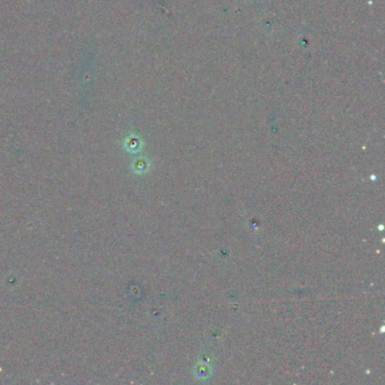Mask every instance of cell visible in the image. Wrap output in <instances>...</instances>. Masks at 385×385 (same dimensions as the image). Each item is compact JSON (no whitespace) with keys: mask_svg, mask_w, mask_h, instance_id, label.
I'll list each match as a JSON object with an SVG mask.
<instances>
[{"mask_svg":"<svg viewBox=\"0 0 385 385\" xmlns=\"http://www.w3.org/2000/svg\"><path fill=\"white\" fill-rule=\"evenodd\" d=\"M148 169V161L144 158H140L136 161L135 171L138 173H144Z\"/></svg>","mask_w":385,"mask_h":385,"instance_id":"cell-3","label":"cell"},{"mask_svg":"<svg viewBox=\"0 0 385 385\" xmlns=\"http://www.w3.org/2000/svg\"><path fill=\"white\" fill-rule=\"evenodd\" d=\"M128 149H130V152H137L140 148V140L137 137H130L127 142Z\"/></svg>","mask_w":385,"mask_h":385,"instance_id":"cell-2","label":"cell"},{"mask_svg":"<svg viewBox=\"0 0 385 385\" xmlns=\"http://www.w3.org/2000/svg\"><path fill=\"white\" fill-rule=\"evenodd\" d=\"M194 374H196L197 379L205 380L210 375V366H208L207 364H204V363L198 364L196 366V370H194Z\"/></svg>","mask_w":385,"mask_h":385,"instance_id":"cell-1","label":"cell"}]
</instances>
